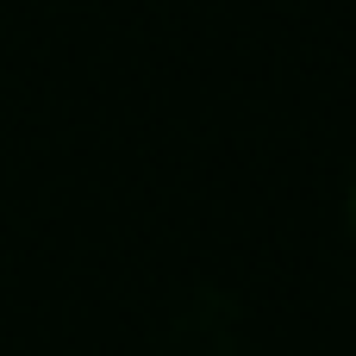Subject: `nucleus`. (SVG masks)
<instances>
[{
	"label": "nucleus",
	"mask_w": 356,
	"mask_h": 356,
	"mask_svg": "<svg viewBox=\"0 0 356 356\" xmlns=\"http://www.w3.org/2000/svg\"><path fill=\"white\" fill-rule=\"evenodd\" d=\"M350 225H356V188H350Z\"/></svg>",
	"instance_id": "f257e3e1"
}]
</instances>
